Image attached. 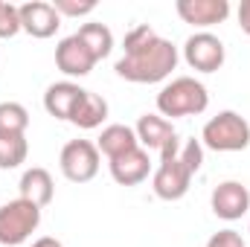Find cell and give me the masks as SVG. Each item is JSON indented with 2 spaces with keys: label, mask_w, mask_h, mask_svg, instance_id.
Segmentation results:
<instances>
[{
  "label": "cell",
  "mask_w": 250,
  "mask_h": 247,
  "mask_svg": "<svg viewBox=\"0 0 250 247\" xmlns=\"http://www.w3.org/2000/svg\"><path fill=\"white\" fill-rule=\"evenodd\" d=\"M209 206L221 221H239L250 212V189L242 181H221L209 195Z\"/></svg>",
  "instance_id": "obj_8"
},
{
  "label": "cell",
  "mask_w": 250,
  "mask_h": 247,
  "mask_svg": "<svg viewBox=\"0 0 250 247\" xmlns=\"http://www.w3.org/2000/svg\"><path fill=\"white\" fill-rule=\"evenodd\" d=\"M102 154L90 140H70L59 154V169L70 184H87L99 175Z\"/></svg>",
  "instance_id": "obj_5"
},
{
  "label": "cell",
  "mask_w": 250,
  "mask_h": 247,
  "mask_svg": "<svg viewBox=\"0 0 250 247\" xmlns=\"http://www.w3.org/2000/svg\"><path fill=\"white\" fill-rule=\"evenodd\" d=\"M189 184H192V172L181 160V154L169 157V160H160L154 175H151V189L160 201H181L189 192Z\"/></svg>",
  "instance_id": "obj_7"
},
{
  "label": "cell",
  "mask_w": 250,
  "mask_h": 247,
  "mask_svg": "<svg viewBox=\"0 0 250 247\" xmlns=\"http://www.w3.org/2000/svg\"><path fill=\"white\" fill-rule=\"evenodd\" d=\"M96 59H93V53L84 47V41L73 32V35H67L59 41V47H56V67L62 70L64 76H70V79H84V76H90V70L96 67Z\"/></svg>",
  "instance_id": "obj_11"
},
{
  "label": "cell",
  "mask_w": 250,
  "mask_h": 247,
  "mask_svg": "<svg viewBox=\"0 0 250 247\" xmlns=\"http://www.w3.org/2000/svg\"><path fill=\"white\" fill-rule=\"evenodd\" d=\"M175 12L198 32H209V26L224 23L230 18V0H178Z\"/></svg>",
  "instance_id": "obj_9"
},
{
  "label": "cell",
  "mask_w": 250,
  "mask_h": 247,
  "mask_svg": "<svg viewBox=\"0 0 250 247\" xmlns=\"http://www.w3.org/2000/svg\"><path fill=\"white\" fill-rule=\"evenodd\" d=\"M248 233H250V224H248Z\"/></svg>",
  "instance_id": "obj_27"
},
{
  "label": "cell",
  "mask_w": 250,
  "mask_h": 247,
  "mask_svg": "<svg viewBox=\"0 0 250 247\" xmlns=\"http://www.w3.org/2000/svg\"><path fill=\"white\" fill-rule=\"evenodd\" d=\"M82 96H84V87H79L76 82H56L44 93V111L50 117H56V120L70 123V117H73L76 105L82 102Z\"/></svg>",
  "instance_id": "obj_14"
},
{
  "label": "cell",
  "mask_w": 250,
  "mask_h": 247,
  "mask_svg": "<svg viewBox=\"0 0 250 247\" xmlns=\"http://www.w3.org/2000/svg\"><path fill=\"white\" fill-rule=\"evenodd\" d=\"M201 145L218 154L245 151L250 145V123L236 111H218L201 128Z\"/></svg>",
  "instance_id": "obj_3"
},
{
  "label": "cell",
  "mask_w": 250,
  "mask_h": 247,
  "mask_svg": "<svg viewBox=\"0 0 250 247\" xmlns=\"http://www.w3.org/2000/svg\"><path fill=\"white\" fill-rule=\"evenodd\" d=\"M26 134H0V169H18L21 163H26Z\"/></svg>",
  "instance_id": "obj_19"
},
{
  "label": "cell",
  "mask_w": 250,
  "mask_h": 247,
  "mask_svg": "<svg viewBox=\"0 0 250 247\" xmlns=\"http://www.w3.org/2000/svg\"><path fill=\"white\" fill-rule=\"evenodd\" d=\"M105 120H108V102L99 93L84 90L82 102L76 105V111L70 117V123L76 125V128H82V131H93V128H99Z\"/></svg>",
  "instance_id": "obj_17"
},
{
  "label": "cell",
  "mask_w": 250,
  "mask_h": 247,
  "mask_svg": "<svg viewBox=\"0 0 250 247\" xmlns=\"http://www.w3.org/2000/svg\"><path fill=\"white\" fill-rule=\"evenodd\" d=\"M236 18H239V26H242V32L250 35V0H242L239 3V12H236Z\"/></svg>",
  "instance_id": "obj_25"
},
{
  "label": "cell",
  "mask_w": 250,
  "mask_h": 247,
  "mask_svg": "<svg viewBox=\"0 0 250 247\" xmlns=\"http://www.w3.org/2000/svg\"><path fill=\"white\" fill-rule=\"evenodd\" d=\"M207 247H248V245H245L242 233H236V230H218V233L209 236Z\"/></svg>",
  "instance_id": "obj_24"
},
{
  "label": "cell",
  "mask_w": 250,
  "mask_h": 247,
  "mask_svg": "<svg viewBox=\"0 0 250 247\" xmlns=\"http://www.w3.org/2000/svg\"><path fill=\"white\" fill-rule=\"evenodd\" d=\"M29 111L21 102H0V134H26Z\"/></svg>",
  "instance_id": "obj_20"
},
{
  "label": "cell",
  "mask_w": 250,
  "mask_h": 247,
  "mask_svg": "<svg viewBox=\"0 0 250 247\" xmlns=\"http://www.w3.org/2000/svg\"><path fill=\"white\" fill-rule=\"evenodd\" d=\"M76 35L84 41V47L93 53V59H96V62L108 59V56H111V50H114V32H111L105 23H99V21L82 23Z\"/></svg>",
  "instance_id": "obj_18"
},
{
  "label": "cell",
  "mask_w": 250,
  "mask_h": 247,
  "mask_svg": "<svg viewBox=\"0 0 250 247\" xmlns=\"http://www.w3.org/2000/svg\"><path fill=\"white\" fill-rule=\"evenodd\" d=\"M41 227V206L15 198L0 206V245L21 247L32 239V233Z\"/></svg>",
  "instance_id": "obj_4"
},
{
  "label": "cell",
  "mask_w": 250,
  "mask_h": 247,
  "mask_svg": "<svg viewBox=\"0 0 250 247\" xmlns=\"http://www.w3.org/2000/svg\"><path fill=\"white\" fill-rule=\"evenodd\" d=\"M209 108V93L195 76H178L166 82L157 93V114L163 120H184V117H201Z\"/></svg>",
  "instance_id": "obj_2"
},
{
  "label": "cell",
  "mask_w": 250,
  "mask_h": 247,
  "mask_svg": "<svg viewBox=\"0 0 250 247\" xmlns=\"http://www.w3.org/2000/svg\"><path fill=\"white\" fill-rule=\"evenodd\" d=\"M178 62V47L169 38H160L148 23H140L125 35L123 59L114 64V70L120 79L134 84H160L172 76Z\"/></svg>",
  "instance_id": "obj_1"
},
{
  "label": "cell",
  "mask_w": 250,
  "mask_h": 247,
  "mask_svg": "<svg viewBox=\"0 0 250 247\" xmlns=\"http://www.w3.org/2000/svg\"><path fill=\"white\" fill-rule=\"evenodd\" d=\"M21 198L23 201H29V204H35V206H50L53 204V198H56V184H53V175L44 169V166H32V169H26L23 175H21Z\"/></svg>",
  "instance_id": "obj_15"
},
{
  "label": "cell",
  "mask_w": 250,
  "mask_h": 247,
  "mask_svg": "<svg viewBox=\"0 0 250 247\" xmlns=\"http://www.w3.org/2000/svg\"><path fill=\"white\" fill-rule=\"evenodd\" d=\"M134 131H137L140 148H146V151H163L178 137L175 125L169 123V120H163L160 114H143L137 120V125H134Z\"/></svg>",
  "instance_id": "obj_13"
},
{
  "label": "cell",
  "mask_w": 250,
  "mask_h": 247,
  "mask_svg": "<svg viewBox=\"0 0 250 247\" xmlns=\"http://www.w3.org/2000/svg\"><path fill=\"white\" fill-rule=\"evenodd\" d=\"M181 160L189 166L192 175L201 169V163H204V145H201V140H187L181 145Z\"/></svg>",
  "instance_id": "obj_23"
},
{
  "label": "cell",
  "mask_w": 250,
  "mask_h": 247,
  "mask_svg": "<svg viewBox=\"0 0 250 247\" xmlns=\"http://www.w3.org/2000/svg\"><path fill=\"white\" fill-rule=\"evenodd\" d=\"M108 169H111V178L120 186H140L151 175V157L146 148H134L123 157L108 160Z\"/></svg>",
  "instance_id": "obj_12"
},
{
  "label": "cell",
  "mask_w": 250,
  "mask_h": 247,
  "mask_svg": "<svg viewBox=\"0 0 250 247\" xmlns=\"http://www.w3.org/2000/svg\"><path fill=\"white\" fill-rule=\"evenodd\" d=\"M53 6L62 18H84L96 9L93 0H53Z\"/></svg>",
  "instance_id": "obj_22"
},
{
  "label": "cell",
  "mask_w": 250,
  "mask_h": 247,
  "mask_svg": "<svg viewBox=\"0 0 250 247\" xmlns=\"http://www.w3.org/2000/svg\"><path fill=\"white\" fill-rule=\"evenodd\" d=\"M21 29V9L15 3L0 0V38H15Z\"/></svg>",
  "instance_id": "obj_21"
},
{
  "label": "cell",
  "mask_w": 250,
  "mask_h": 247,
  "mask_svg": "<svg viewBox=\"0 0 250 247\" xmlns=\"http://www.w3.org/2000/svg\"><path fill=\"white\" fill-rule=\"evenodd\" d=\"M96 148H99V154H105L108 160H114V157H123L128 151L140 148V140H137V131L131 125L114 123V125L102 128V134L96 140Z\"/></svg>",
  "instance_id": "obj_16"
},
{
  "label": "cell",
  "mask_w": 250,
  "mask_h": 247,
  "mask_svg": "<svg viewBox=\"0 0 250 247\" xmlns=\"http://www.w3.org/2000/svg\"><path fill=\"white\" fill-rule=\"evenodd\" d=\"M29 247H64V245L59 239H53V236H41V239H35Z\"/></svg>",
  "instance_id": "obj_26"
},
{
  "label": "cell",
  "mask_w": 250,
  "mask_h": 247,
  "mask_svg": "<svg viewBox=\"0 0 250 247\" xmlns=\"http://www.w3.org/2000/svg\"><path fill=\"white\" fill-rule=\"evenodd\" d=\"M184 62L198 73H218L227 62L224 41L212 32H192L184 41Z\"/></svg>",
  "instance_id": "obj_6"
},
{
  "label": "cell",
  "mask_w": 250,
  "mask_h": 247,
  "mask_svg": "<svg viewBox=\"0 0 250 247\" xmlns=\"http://www.w3.org/2000/svg\"><path fill=\"white\" fill-rule=\"evenodd\" d=\"M18 9H21V29L38 41L53 38L62 26V15L47 0H29V3H21Z\"/></svg>",
  "instance_id": "obj_10"
}]
</instances>
